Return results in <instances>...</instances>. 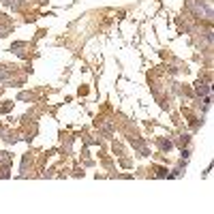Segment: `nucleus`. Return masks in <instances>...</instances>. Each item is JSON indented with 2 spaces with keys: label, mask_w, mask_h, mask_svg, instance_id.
<instances>
[{
  "label": "nucleus",
  "mask_w": 214,
  "mask_h": 214,
  "mask_svg": "<svg viewBox=\"0 0 214 214\" xmlns=\"http://www.w3.org/2000/svg\"><path fill=\"white\" fill-rule=\"evenodd\" d=\"M197 92H199V94H208V92H210V88H208L206 84H197Z\"/></svg>",
  "instance_id": "f257e3e1"
}]
</instances>
